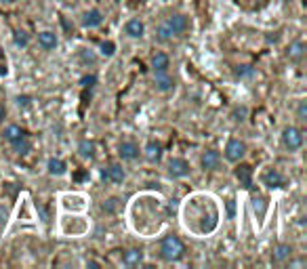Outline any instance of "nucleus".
Instances as JSON below:
<instances>
[{
  "instance_id": "obj_1",
  "label": "nucleus",
  "mask_w": 307,
  "mask_h": 269,
  "mask_svg": "<svg viewBox=\"0 0 307 269\" xmlns=\"http://www.w3.org/2000/svg\"><path fill=\"white\" fill-rule=\"evenodd\" d=\"M185 254V244L177 238V236H167L160 242V256L169 263H177L181 261Z\"/></svg>"
},
{
  "instance_id": "obj_2",
  "label": "nucleus",
  "mask_w": 307,
  "mask_h": 269,
  "mask_svg": "<svg viewBox=\"0 0 307 269\" xmlns=\"http://www.w3.org/2000/svg\"><path fill=\"white\" fill-rule=\"evenodd\" d=\"M282 145L288 151H299L303 147V133L297 126H286L282 131Z\"/></svg>"
},
{
  "instance_id": "obj_3",
  "label": "nucleus",
  "mask_w": 307,
  "mask_h": 269,
  "mask_svg": "<svg viewBox=\"0 0 307 269\" xmlns=\"http://www.w3.org/2000/svg\"><path fill=\"white\" fill-rule=\"evenodd\" d=\"M261 183L267 187V190H284L288 185L286 177L282 174L278 168H267L261 172Z\"/></svg>"
},
{
  "instance_id": "obj_4",
  "label": "nucleus",
  "mask_w": 307,
  "mask_h": 269,
  "mask_svg": "<svg viewBox=\"0 0 307 269\" xmlns=\"http://www.w3.org/2000/svg\"><path fill=\"white\" fill-rule=\"evenodd\" d=\"M225 160L227 162H240L244 156H246V143L240 141V139H229L225 143Z\"/></svg>"
},
{
  "instance_id": "obj_5",
  "label": "nucleus",
  "mask_w": 307,
  "mask_h": 269,
  "mask_svg": "<svg viewBox=\"0 0 307 269\" xmlns=\"http://www.w3.org/2000/svg\"><path fill=\"white\" fill-rule=\"evenodd\" d=\"M190 170H192L190 162L183 160V158H171L169 164H167V172H169V177H173V179H183V177L190 174Z\"/></svg>"
},
{
  "instance_id": "obj_6",
  "label": "nucleus",
  "mask_w": 307,
  "mask_h": 269,
  "mask_svg": "<svg viewBox=\"0 0 307 269\" xmlns=\"http://www.w3.org/2000/svg\"><path fill=\"white\" fill-rule=\"evenodd\" d=\"M141 154V149L135 141H122L120 145H118V156H120V160L124 162H135Z\"/></svg>"
},
{
  "instance_id": "obj_7",
  "label": "nucleus",
  "mask_w": 307,
  "mask_h": 269,
  "mask_svg": "<svg viewBox=\"0 0 307 269\" xmlns=\"http://www.w3.org/2000/svg\"><path fill=\"white\" fill-rule=\"evenodd\" d=\"M101 179L108 181V183L120 185V183H124V179H126V172H124V168H122L120 164H112V166H108V168L101 172Z\"/></svg>"
},
{
  "instance_id": "obj_8",
  "label": "nucleus",
  "mask_w": 307,
  "mask_h": 269,
  "mask_svg": "<svg viewBox=\"0 0 307 269\" xmlns=\"http://www.w3.org/2000/svg\"><path fill=\"white\" fill-rule=\"evenodd\" d=\"M167 23H169V28L173 30L175 36H181V34H185L187 30H190V19H187L185 15H181V13L171 15L167 19Z\"/></svg>"
},
{
  "instance_id": "obj_9",
  "label": "nucleus",
  "mask_w": 307,
  "mask_h": 269,
  "mask_svg": "<svg viewBox=\"0 0 307 269\" xmlns=\"http://www.w3.org/2000/svg\"><path fill=\"white\" fill-rule=\"evenodd\" d=\"M124 34H126L128 38H135V40L143 38V34H145V23L141 21V19H128V21L124 23Z\"/></svg>"
},
{
  "instance_id": "obj_10",
  "label": "nucleus",
  "mask_w": 307,
  "mask_h": 269,
  "mask_svg": "<svg viewBox=\"0 0 307 269\" xmlns=\"http://www.w3.org/2000/svg\"><path fill=\"white\" fill-rule=\"evenodd\" d=\"M200 164H202L204 170H215L221 164V154L217 149H206L202 156H200Z\"/></svg>"
},
{
  "instance_id": "obj_11",
  "label": "nucleus",
  "mask_w": 307,
  "mask_h": 269,
  "mask_svg": "<svg viewBox=\"0 0 307 269\" xmlns=\"http://www.w3.org/2000/svg\"><path fill=\"white\" fill-rule=\"evenodd\" d=\"M63 233H67V236H82V233H87L89 229V223L85 221V217H72V223L67 225H61Z\"/></svg>"
},
{
  "instance_id": "obj_12",
  "label": "nucleus",
  "mask_w": 307,
  "mask_h": 269,
  "mask_svg": "<svg viewBox=\"0 0 307 269\" xmlns=\"http://www.w3.org/2000/svg\"><path fill=\"white\" fill-rule=\"evenodd\" d=\"M80 23H82V28H89V30L99 28L101 23H103V13H101L99 9H91V11H87V13L82 15Z\"/></svg>"
},
{
  "instance_id": "obj_13",
  "label": "nucleus",
  "mask_w": 307,
  "mask_h": 269,
  "mask_svg": "<svg viewBox=\"0 0 307 269\" xmlns=\"http://www.w3.org/2000/svg\"><path fill=\"white\" fill-rule=\"evenodd\" d=\"M154 84L160 93H169L175 86V80L169 76V72H154Z\"/></svg>"
},
{
  "instance_id": "obj_14",
  "label": "nucleus",
  "mask_w": 307,
  "mask_h": 269,
  "mask_svg": "<svg viewBox=\"0 0 307 269\" xmlns=\"http://www.w3.org/2000/svg\"><path fill=\"white\" fill-rule=\"evenodd\" d=\"M236 179L240 181V185L244 187V190H251L253 187V168L249 164H240L238 168H236Z\"/></svg>"
},
{
  "instance_id": "obj_15",
  "label": "nucleus",
  "mask_w": 307,
  "mask_h": 269,
  "mask_svg": "<svg viewBox=\"0 0 307 269\" xmlns=\"http://www.w3.org/2000/svg\"><path fill=\"white\" fill-rule=\"evenodd\" d=\"M38 44H40V49L42 51H55L57 49V44H59V40H57V34H53V32H40L38 34Z\"/></svg>"
},
{
  "instance_id": "obj_16",
  "label": "nucleus",
  "mask_w": 307,
  "mask_h": 269,
  "mask_svg": "<svg viewBox=\"0 0 307 269\" xmlns=\"http://www.w3.org/2000/svg\"><path fill=\"white\" fill-rule=\"evenodd\" d=\"M46 170H49L51 177H63V174L67 172V164L61 158H51L49 162H46Z\"/></svg>"
},
{
  "instance_id": "obj_17",
  "label": "nucleus",
  "mask_w": 307,
  "mask_h": 269,
  "mask_svg": "<svg viewBox=\"0 0 307 269\" xmlns=\"http://www.w3.org/2000/svg\"><path fill=\"white\" fill-rule=\"evenodd\" d=\"M292 256V246L290 244H278V246L274 248V252H271V259H274V263H284L288 261Z\"/></svg>"
},
{
  "instance_id": "obj_18",
  "label": "nucleus",
  "mask_w": 307,
  "mask_h": 269,
  "mask_svg": "<svg viewBox=\"0 0 307 269\" xmlns=\"http://www.w3.org/2000/svg\"><path fill=\"white\" fill-rule=\"evenodd\" d=\"M151 67H154V72H169L171 57L167 53H156L151 57Z\"/></svg>"
},
{
  "instance_id": "obj_19",
  "label": "nucleus",
  "mask_w": 307,
  "mask_h": 269,
  "mask_svg": "<svg viewBox=\"0 0 307 269\" xmlns=\"http://www.w3.org/2000/svg\"><path fill=\"white\" fill-rule=\"evenodd\" d=\"M303 55H305V42L303 40H292L288 51H286V57L290 61H301Z\"/></svg>"
},
{
  "instance_id": "obj_20",
  "label": "nucleus",
  "mask_w": 307,
  "mask_h": 269,
  "mask_svg": "<svg viewBox=\"0 0 307 269\" xmlns=\"http://www.w3.org/2000/svg\"><path fill=\"white\" fill-rule=\"evenodd\" d=\"M122 263L126 267H137L143 263V250H139V248H131V250H126L124 256H122Z\"/></svg>"
},
{
  "instance_id": "obj_21",
  "label": "nucleus",
  "mask_w": 307,
  "mask_h": 269,
  "mask_svg": "<svg viewBox=\"0 0 307 269\" xmlns=\"http://www.w3.org/2000/svg\"><path fill=\"white\" fill-rule=\"evenodd\" d=\"M143 151H145V158L149 162H158L162 158V145L158 141H147V145H145Z\"/></svg>"
},
{
  "instance_id": "obj_22",
  "label": "nucleus",
  "mask_w": 307,
  "mask_h": 269,
  "mask_svg": "<svg viewBox=\"0 0 307 269\" xmlns=\"http://www.w3.org/2000/svg\"><path fill=\"white\" fill-rule=\"evenodd\" d=\"M78 154L85 160H93L95 158V143L89 141V139H82V141L78 143Z\"/></svg>"
},
{
  "instance_id": "obj_23",
  "label": "nucleus",
  "mask_w": 307,
  "mask_h": 269,
  "mask_svg": "<svg viewBox=\"0 0 307 269\" xmlns=\"http://www.w3.org/2000/svg\"><path fill=\"white\" fill-rule=\"evenodd\" d=\"M21 137H26V131H23L19 124H9V126L5 128V139H7L9 143L17 141V139H21Z\"/></svg>"
},
{
  "instance_id": "obj_24",
  "label": "nucleus",
  "mask_w": 307,
  "mask_h": 269,
  "mask_svg": "<svg viewBox=\"0 0 307 269\" xmlns=\"http://www.w3.org/2000/svg\"><path fill=\"white\" fill-rule=\"evenodd\" d=\"M11 145H13V151H15V154H19V156L30 154V149H32V143H30L28 137H21V139H17V141H13Z\"/></svg>"
},
{
  "instance_id": "obj_25",
  "label": "nucleus",
  "mask_w": 307,
  "mask_h": 269,
  "mask_svg": "<svg viewBox=\"0 0 307 269\" xmlns=\"http://www.w3.org/2000/svg\"><path fill=\"white\" fill-rule=\"evenodd\" d=\"M173 36H175V34H173V30L169 28V23H167V21H162L160 26L156 28V38H158L160 42H167V40H171Z\"/></svg>"
},
{
  "instance_id": "obj_26",
  "label": "nucleus",
  "mask_w": 307,
  "mask_h": 269,
  "mask_svg": "<svg viewBox=\"0 0 307 269\" xmlns=\"http://www.w3.org/2000/svg\"><path fill=\"white\" fill-rule=\"evenodd\" d=\"M253 210L259 221L265 219V213H267V200H263V198H255L253 200Z\"/></svg>"
},
{
  "instance_id": "obj_27",
  "label": "nucleus",
  "mask_w": 307,
  "mask_h": 269,
  "mask_svg": "<svg viewBox=\"0 0 307 269\" xmlns=\"http://www.w3.org/2000/svg\"><path fill=\"white\" fill-rule=\"evenodd\" d=\"M118 208H120V200H118V198H108V200L101 204V210L105 215H114Z\"/></svg>"
},
{
  "instance_id": "obj_28",
  "label": "nucleus",
  "mask_w": 307,
  "mask_h": 269,
  "mask_svg": "<svg viewBox=\"0 0 307 269\" xmlns=\"http://www.w3.org/2000/svg\"><path fill=\"white\" fill-rule=\"evenodd\" d=\"M234 74L238 78H253L255 76V67L253 65H238L234 69Z\"/></svg>"
},
{
  "instance_id": "obj_29",
  "label": "nucleus",
  "mask_w": 307,
  "mask_h": 269,
  "mask_svg": "<svg viewBox=\"0 0 307 269\" xmlns=\"http://www.w3.org/2000/svg\"><path fill=\"white\" fill-rule=\"evenodd\" d=\"M99 53H101V57H114V53H116V44H114L112 40L101 42V44H99Z\"/></svg>"
},
{
  "instance_id": "obj_30",
  "label": "nucleus",
  "mask_w": 307,
  "mask_h": 269,
  "mask_svg": "<svg viewBox=\"0 0 307 269\" xmlns=\"http://www.w3.org/2000/svg\"><path fill=\"white\" fill-rule=\"evenodd\" d=\"M13 42H15V46H19V49H26V46L30 44V36L26 32H15L13 34Z\"/></svg>"
},
{
  "instance_id": "obj_31",
  "label": "nucleus",
  "mask_w": 307,
  "mask_h": 269,
  "mask_svg": "<svg viewBox=\"0 0 307 269\" xmlns=\"http://www.w3.org/2000/svg\"><path fill=\"white\" fill-rule=\"evenodd\" d=\"M95 84H97V76L95 74H87V76L80 78V86L82 88H91V86H95Z\"/></svg>"
},
{
  "instance_id": "obj_32",
  "label": "nucleus",
  "mask_w": 307,
  "mask_h": 269,
  "mask_svg": "<svg viewBox=\"0 0 307 269\" xmlns=\"http://www.w3.org/2000/svg\"><path fill=\"white\" fill-rule=\"evenodd\" d=\"M80 59H82V63H87V65H95V55H93L91 51H87V49L80 51Z\"/></svg>"
},
{
  "instance_id": "obj_33",
  "label": "nucleus",
  "mask_w": 307,
  "mask_h": 269,
  "mask_svg": "<svg viewBox=\"0 0 307 269\" xmlns=\"http://www.w3.org/2000/svg\"><path fill=\"white\" fill-rule=\"evenodd\" d=\"M297 118H299V122L307 120V103L305 101H299V105H297Z\"/></svg>"
},
{
  "instance_id": "obj_34",
  "label": "nucleus",
  "mask_w": 307,
  "mask_h": 269,
  "mask_svg": "<svg viewBox=\"0 0 307 269\" xmlns=\"http://www.w3.org/2000/svg\"><path fill=\"white\" fill-rule=\"evenodd\" d=\"M246 114H249V110H246V108H244V105H242V108H236V110H234V114H232V118H234L236 122H242V120L246 118Z\"/></svg>"
},
{
  "instance_id": "obj_35",
  "label": "nucleus",
  "mask_w": 307,
  "mask_h": 269,
  "mask_svg": "<svg viewBox=\"0 0 307 269\" xmlns=\"http://www.w3.org/2000/svg\"><path fill=\"white\" fill-rule=\"evenodd\" d=\"M9 74V67H7V57H5V51L0 49V76H7Z\"/></svg>"
},
{
  "instance_id": "obj_36",
  "label": "nucleus",
  "mask_w": 307,
  "mask_h": 269,
  "mask_svg": "<svg viewBox=\"0 0 307 269\" xmlns=\"http://www.w3.org/2000/svg\"><path fill=\"white\" fill-rule=\"evenodd\" d=\"M17 105H19V108H30V105H32V97H28V95H19L17 97Z\"/></svg>"
},
{
  "instance_id": "obj_37",
  "label": "nucleus",
  "mask_w": 307,
  "mask_h": 269,
  "mask_svg": "<svg viewBox=\"0 0 307 269\" xmlns=\"http://www.w3.org/2000/svg\"><path fill=\"white\" fill-rule=\"evenodd\" d=\"M225 206H227V217L234 219V215H236V200L234 198H229V200L225 202Z\"/></svg>"
},
{
  "instance_id": "obj_38",
  "label": "nucleus",
  "mask_w": 307,
  "mask_h": 269,
  "mask_svg": "<svg viewBox=\"0 0 307 269\" xmlns=\"http://www.w3.org/2000/svg\"><path fill=\"white\" fill-rule=\"evenodd\" d=\"M7 219H9V210H7L3 204H0V225H5Z\"/></svg>"
},
{
  "instance_id": "obj_39",
  "label": "nucleus",
  "mask_w": 307,
  "mask_h": 269,
  "mask_svg": "<svg viewBox=\"0 0 307 269\" xmlns=\"http://www.w3.org/2000/svg\"><path fill=\"white\" fill-rule=\"evenodd\" d=\"M5 118H7V108H5L3 103H0V122H3Z\"/></svg>"
}]
</instances>
